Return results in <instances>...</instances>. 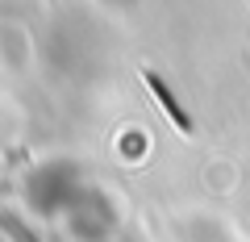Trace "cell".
Segmentation results:
<instances>
[{
    "label": "cell",
    "mask_w": 250,
    "mask_h": 242,
    "mask_svg": "<svg viewBox=\"0 0 250 242\" xmlns=\"http://www.w3.org/2000/svg\"><path fill=\"white\" fill-rule=\"evenodd\" d=\"M146 84H150V88H154V96H159V105L167 109L171 117H175V126H179V130H192V121H188V113H184V109L175 105V96H171V92H167V88H163V84H159V75H150V71H146Z\"/></svg>",
    "instance_id": "6da1fadb"
}]
</instances>
